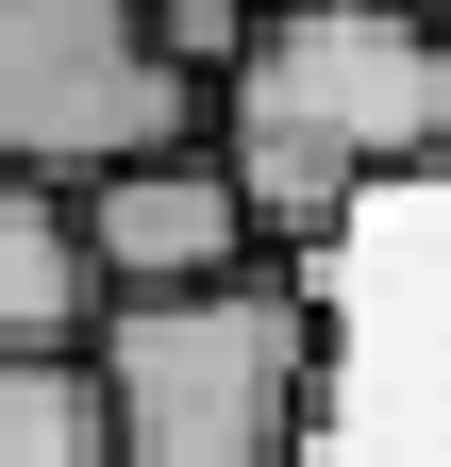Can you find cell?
<instances>
[{
  "label": "cell",
  "instance_id": "obj_1",
  "mask_svg": "<svg viewBox=\"0 0 451 467\" xmlns=\"http://www.w3.org/2000/svg\"><path fill=\"white\" fill-rule=\"evenodd\" d=\"M217 167L251 184L267 251H318L368 184L451 167V34L402 0H267V34L217 84Z\"/></svg>",
  "mask_w": 451,
  "mask_h": 467
},
{
  "label": "cell",
  "instance_id": "obj_3",
  "mask_svg": "<svg viewBox=\"0 0 451 467\" xmlns=\"http://www.w3.org/2000/svg\"><path fill=\"white\" fill-rule=\"evenodd\" d=\"M217 117L167 67L151 0H0V167L34 184H100V167L201 150Z\"/></svg>",
  "mask_w": 451,
  "mask_h": 467
},
{
  "label": "cell",
  "instance_id": "obj_4",
  "mask_svg": "<svg viewBox=\"0 0 451 467\" xmlns=\"http://www.w3.org/2000/svg\"><path fill=\"white\" fill-rule=\"evenodd\" d=\"M68 217H84L100 301H184V284L285 267V251H267V217H251V184L217 167V134H201V150H151V167H100V184H68Z\"/></svg>",
  "mask_w": 451,
  "mask_h": 467
},
{
  "label": "cell",
  "instance_id": "obj_6",
  "mask_svg": "<svg viewBox=\"0 0 451 467\" xmlns=\"http://www.w3.org/2000/svg\"><path fill=\"white\" fill-rule=\"evenodd\" d=\"M0 467H118V400H100V350H0Z\"/></svg>",
  "mask_w": 451,
  "mask_h": 467
},
{
  "label": "cell",
  "instance_id": "obj_5",
  "mask_svg": "<svg viewBox=\"0 0 451 467\" xmlns=\"http://www.w3.org/2000/svg\"><path fill=\"white\" fill-rule=\"evenodd\" d=\"M68 334H100V267H84V217H68V184L0 167V350H68Z\"/></svg>",
  "mask_w": 451,
  "mask_h": 467
},
{
  "label": "cell",
  "instance_id": "obj_2",
  "mask_svg": "<svg viewBox=\"0 0 451 467\" xmlns=\"http://www.w3.org/2000/svg\"><path fill=\"white\" fill-rule=\"evenodd\" d=\"M100 400L118 467H301L334 400V301L301 267H235L184 301H100Z\"/></svg>",
  "mask_w": 451,
  "mask_h": 467
}]
</instances>
